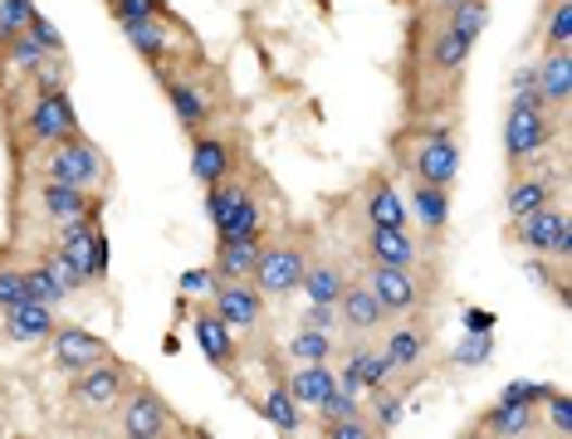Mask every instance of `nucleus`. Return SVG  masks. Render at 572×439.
Wrapping results in <instances>:
<instances>
[{
	"label": "nucleus",
	"mask_w": 572,
	"mask_h": 439,
	"mask_svg": "<svg viewBox=\"0 0 572 439\" xmlns=\"http://www.w3.org/2000/svg\"><path fill=\"white\" fill-rule=\"evenodd\" d=\"M206 215H211L220 240H259V230H265L259 201L245 191V185H230V181L206 185Z\"/></svg>",
	"instance_id": "obj_1"
},
{
	"label": "nucleus",
	"mask_w": 572,
	"mask_h": 439,
	"mask_svg": "<svg viewBox=\"0 0 572 439\" xmlns=\"http://www.w3.org/2000/svg\"><path fill=\"white\" fill-rule=\"evenodd\" d=\"M552 142V122H548V103H509L504 117V152L513 166L543 156V146Z\"/></svg>",
	"instance_id": "obj_2"
},
{
	"label": "nucleus",
	"mask_w": 572,
	"mask_h": 439,
	"mask_svg": "<svg viewBox=\"0 0 572 439\" xmlns=\"http://www.w3.org/2000/svg\"><path fill=\"white\" fill-rule=\"evenodd\" d=\"M60 249L79 263L84 279H103L109 273V240L99 230V215H74V220H60Z\"/></svg>",
	"instance_id": "obj_3"
},
{
	"label": "nucleus",
	"mask_w": 572,
	"mask_h": 439,
	"mask_svg": "<svg viewBox=\"0 0 572 439\" xmlns=\"http://www.w3.org/2000/svg\"><path fill=\"white\" fill-rule=\"evenodd\" d=\"M50 181H64V185H84V191H93V185L103 181V156L93 142H84L79 132L64 137V142H54L50 152Z\"/></svg>",
	"instance_id": "obj_4"
},
{
	"label": "nucleus",
	"mask_w": 572,
	"mask_h": 439,
	"mask_svg": "<svg viewBox=\"0 0 572 439\" xmlns=\"http://www.w3.org/2000/svg\"><path fill=\"white\" fill-rule=\"evenodd\" d=\"M298 279H304V254L294 244H265L255 259V273H250V283L265 298H289L298 288Z\"/></svg>",
	"instance_id": "obj_5"
},
{
	"label": "nucleus",
	"mask_w": 572,
	"mask_h": 439,
	"mask_svg": "<svg viewBox=\"0 0 572 439\" xmlns=\"http://www.w3.org/2000/svg\"><path fill=\"white\" fill-rule=\"evenodd\" d=\"M411 176L425 185H445V191H450L455 176H460V146H455L450 127H431V132H425V142L416 146V156H411Z\"/></svg>",
	"instance_id": "obj_6"
},
{
	"label": "nucleus",
	"mask_w": 572,
	"mask_h": 439,
	"mask_svg": "<svg viewBox=\"0 0 572 439\" xmlns=\"http://www.w3.org/2000/svg\"><path fill=\"white\" fill-rule=\"evenodd\" d=\"M211 312H216L230 332H250L259 322V312H265V293L250 279H220L216 288H211Z\"/></svg>",
	"instance_id": "obj_7"
},
{
	"label": "nucleus",
	"mask_w": 572,
	"mask_h": 439,
	"mask_svg": "<svg viewBox=\"0 0 572 439\" xmlns=\"http://www.w3.org/2000/svg\"><path fill=\"white\" fill-rule=\"evenodd\" d=\"M128 396V371L113 357L93 361L89 371H79V386H74V400H79L89 415H103V410H118V400Z\"/></svg>",
	"instance_id": "obj_8"
},
{
	"label": "nucleus",
	"mask_w": 572,
	"mask_h": 439,
	"mask_svg": "<svg viewBox=\"0 0 572 439\" xmlns=\"http://www.w3.org/2000/svg\"><path fill=\"white\" fill-rule=\"evenodd\" d=\"M74 132H79V117H74L69 88H40V98H35V107H30V137L54 146Z\"/></svg>",
	"instance_id": "obj_9"
},
{
	"label": "nucleus",
	"mask_w": 572,
	"mask_h": 439,
	"mask_svg": "<svg viewBox=\"0 0 572 439\" xmlns=\"http://www.w3.org/2000/svg\"><path fill=\"white\" fill-rule=\"evenodd\" d=\"M118 410H123V435L128 439H157V435H167L171 429V410L162 405V396L157 390H128V396L118 400Z\"/></svg>",
	"instance_id": "obj_10"
},
{
	"label": "nucleus",
	"mask_w": 572,
	"mask_h": 439,
	"mask_svg": "<svg viewBox=\"0 0 572 439\" xmlns=\"http://www.w3.org/2000/svg\"><path fill=\"white\" fill-rule=\"evenodd\" d=\"M50 347H54V361H60L69 376H79L93 361L109 357V341L103 337H93V332H84V327H60V322H54V332H50Z\"/></svg>",
	"instance_id": "obj_11"
},
{
	"label": "nucleus",
	"mask_w": 572,
	"mask_h": 439,
	"mask_svg": "<svg viewBox=\"0 0 572 439\" xmlns=\"http://www.w3.org/2000/svg\"><path fill=\"white\" fill-rule=\"evenodd\" d=\"M367 288H372V298L382 302L386 312H406V308H416V298H421V283L411 279V269H392V263H372Z\"/></svg>",
	"instance_id": "obj_12"
},
{
	"label": "nucleus",
	"mask_w": 572,
	"mask_h": 439,
	"mask_svg": "<svg viewBox=\"0 0 572 439\" xmlns=\"http://www.w3.org/2000/svg\"><path fill=\"white\" fill-rule=\"evenodd\" d=\"M230 171H236V152H230L226 137L196 132V142H191V176L201 185H220V181H230Z\"/></svg>",
	"instance_id": "obj_13"
},
{
	"label": "nucleus",
	"mask_w": 572,
	"mask_h": 439,
	"mask_svg": "<svg viewBox=\"0 0 572 439\" xmlns=\"http://www.w3.org/2000/svg\"><path fill=\"white\" fill-rule=\"evenodd\" d=\"M562 224H568V215L548 201V205H538V210H529V215H519V220H513V240H519L523 249H533V254H548Z\"/></svg>",
	"instance_id": "obj_14"
},
{
	"label": "nucleus",
	"mask_w": 572,
	"mask_h": 439,
	"mask_svg": "<svg viewBox=\"0 0 572 439\" xmlns=\"http://www.w3.org/2000/svg\"><path fill=\"white\" fill-rule=\"evenodd\" d=\"M284 386H289V396L298 400V410H304V405L318 410L328 400V390L338 386V376H333V366H328V361H298V366L284 376Z\"/></svg>",
	"instance_id": "obj_15"
},
{
	"label": "nucleus",
	"mask_w": 572,
	"mask_h": 439,
	"mask_svg": "<svg viewBox=\"0 0 572 439\" xmlns=\"http://www.w3.org/2000/svg\"><path fill=\"white\" fill-rule=\"evenodd\" d=\"M338 322L353 332H377L386 322V308L372 298V288L367 283H347L343 298H338Z\"/></svg>",
	"instance_id": "obj_16"
},
{
	"label": "nucleus",
	"mask_w": 572,
	"mask_h": 439,
	"mask_svg": "<svg viewBox=\"0 0 572 439\" xmlns=\"http://www.w3.org/2000/svg\"><path fill=\"white\" fill-rule=\"evenodd\" d=\"M50 332H54V308H45V302H35V298H25V302H15V308H5V337L11 341H50Z\"/></svg>",
	"instance_id": "obj_17"
},
{
	"label": "nucleus",
	"mask_w": 572,
	"mask_h": 439,
	"mask_svg": "<svg viewBox=\"0 0 572 439\" xmlns=\"http://www.w3.org/2000/svg\"><path fill=\"white\" fill-rule=\"evenodd\" d=\"M538 93H543V103H552V107H562L572 98V54L568 49H548V54L538 59Z\"/></svg>",
	"instance_id": "obj_18"
},
{
	"label": "nucleus",
	"mask_w": 572,
	"mask_h": 439,
	"mask_svg": "<svg viewBox=\"0 0 572 439\" xmlns=\"http://www.w3.org/2000/svg\"><path fill=\"white\" fill-rule=\"evenodd\" d=\"M167 98H171V113L187 132H201L211 122V103H206V88L187 83V78H167Z\"/></svg>",
	"instance_id": "obj_19"
},
{
	"label": "nucleus",
	"mask_w": 572,
	"mask_h": 439,
	"mask_svg": "<svg viewBox=\"0 0 572 439\" xmlns=\"http://www.w3.org/2000/svg\"><path fill=\"white\" fill-rule=\"evenodd\" d=\"M191 327H196V341H201L211 366H236V332H230L216 312H196Z\"/></svg>",
	"instance_id": "obj_20"
},
{
	"label": "nucleus",
	"mask_w": 572,
	"mask_h": 439,
	"mask_svg": "<svg viewBox=\"0 0 572 439\" xmlns=\"http://www.w3.org/2000/svg\"><path fill=\"white\" fill-rule=\"evenodd\" d=\"M367 254H372V263H392V269H411L416 263V244L406 230H386V224H372V234H367Z\"/></svg>",
	"instance_id": "obj_21"
},
{
	"label": "nucleus",
	"mask_w": 572,
	"mask_h": 439,
	"mask_svg": "<svg viewBox=\"0 0 572 439\" xmlns=\"http://www.w3.org/2000/svg\"><path fill=\"white\" fill-rule=\"evenodd\" d=\"M40 205L50 220H74V215H99L89 201V191L84 185H64V181H45L40 191Z\"/></svg>",
	"instance_id": "obj_22"
},
{
	"label": "nucleus",
	"mask_w": 572,
	"mask_h": 439,
	"mask_svg": "<svg viewBox=\"0 0 572 439\" xmlns=\"http://www.w3.org/2000/svg\"><path fill=\"white\" fill-rule=\"evenodd\" d=\"M406 210L421 220V230H445V224H450V191H445V185L416 181L411 185V205H406Z\"/></svg>",
	"instance_id": "obj_23"
},
{
	"label": "nucleus",
	"mask_w": 572,
	"mask_h": 439,
	"mask_svg": "<svg viewBox=\"0 0 572 439\" xmlns=\"http://www.w3.org/2000/svg\"><path fill=\"white\" fill-rule=\"evenodd\" d=\"M123 35H128V44L138 49L148 64H162V59H171L167 20H132V25H123Z\"/></svg>",
	"instance_id": "obj_24"
},
{
	"label": "nucleus",
	"mask_w": 572,
	"mask_h": 439,
	"mask_svg": "<svg viewBox=\"0 0 572 439\" xmlns=\"http://www.w3.org/2000/svg\"><path fill=\"white\" fill-rule=\"evenodd\" d=\"M298 288H304L308 302H338V298H343V288H347V279H343L338 263H304Z\"/></svg>",
	"instance_id": "obj_25"
},
{
	"label": "nucleus",
	"mask_w": 572,
	"mask_h": 439,
	"mask_svg": "<svg viewBox=\"0 0 572 439\" xmlns=\"http://www.w3.org/2000/svg\"><path fill=\"white\" fill-rule=\"evenodd\" d=\"M259 249H265L259 240H220V249H216V273H220V279H250V273H255Z\"/></svg>",
	"instance_id": "obj_26"
},
{
	"label": "nucleus",
	"mask_w": 572,
	"mask_h": 439,
	"mask_svg": "<svg viewBox=\"0 0 572 439\" xmlns=\"http://www.w3.org/2000/svg\"><path fill=\"white\" fill-rule=\"evenodd\" d=\"M484 435H529L533 429V405H519V400H504L490 410V415L480 419Z\"/></svg>",
	"instance_id": "obj_27"
},
{
	"label": "nucleus",
	"mask_w": 572,
	"mask_h": 439,
	"mask_svg": "<svg viewBox=\"0 0 572 439\" xmlns=\"http://www.w3.org/2000/svg\"><path fill=\"white\" fill-rule=\"evenodd\" d=\"M470 49H474L470 39L455 35L450 25H441V35L431 39V68H435V74H460L465 59H470Z\"/></svg>",
	"instance_id": "obj_28"
},
{
	"label": "nucleus",
	"mask_w": 572,
	"mask_h": 439,
	"mask_svg": "<svg viewBox=\"0 0 572 439\" xmlns=\"http://www.w3.org/2000/svg\"><path fill=\"white\" fill-rule=\"evenodd\" d=\"M552 201V181L548 176H523V181L509 185V201H504V210H509V220H519V215L538 210V205Z\"/></svg>",
	"instance_id": "obj_29"
},
{
	"label": "nucleus",
	"mask_w": 572,
	"mask_h": 439,
	"mask_svg": "<svg viewBox=\"0 0 572 439\" xmlns=\"http://www.w3.org/2000/svg\"><path fill=\"white\" fill-rule=\"evenodd\" d=\"M259 415H265L275 429H284V435H294V429L304 425V415H298V400L289 396V386H284V380L265 390V400H259Z\"/></svg>",
	"instance_id": "obj_30"
},
{
	"label": "nucleus",
	"mask_w": 572,
	"mask_h": 439,
	"mask_svg": "<svg viewBox=\"0 0 572 439\" xmlns=\"http://www.w3.org/2000/svg\"><path fill=\"white\" fill-rule=\"evenodd\" d=\"M367 220L386 224V230H406V201L392 185H372V195H367Z\"/></svg>",
	"instance_id": "obj_31"
},
{
	"label": "nucleus",
	"mask_w": 572,
	"mask_h": 439,
	"mask_svg": "<svg viewBox=\"0 0 572 439\" xmlns=\"http://www.w3.org/2000/svg\"><path fill=\"white\" fill-rule=\"evenodd\" d=\"M386 357H392V366H396V371L421 366V357H425V337H421V327H392V337H386Z\"/></svg>",
	"instance_id": "obj_32"
},
{
	"label": "nucleus",
	"mask_w": 572,
	"mask_h": 439,
	"mask_svg": "<svg viewBox=\"0 0 572 439\" xmlns=\"http://www.w3.org/2000/svg\"><path fill=\"white\" fill-rule=\"evenodd\" d=\"M445 25H450L455 35H465L470 44H480L484 25H490V5H484V0H460V5L445 10Z\"/></svg>",
	"instance_id": "obj_33"
},
{
	"label": "nucleus",
	"mask_w": 572,
	"mask_h": 439,
	"mask_svg": "<svg viewBox=\"0 0 572 439\" xmlns=\"http://www.w3.org/2000/svg\"><path fill=\"white\" fill-rule=\"evenodd\" d=\"M353 371H357V380H363V390L392 386V376H396V366H392V357H386V347L382 351H353Z\"/></svg>",
	"instance_id": "obj_34"
},
{
	"label": "nucleus",
	"mask_w": 572,
	"mask_h": 439,
	"mask_svg": "<svg viewBox=\"0 0 572 439\" xmlns=\"http://www.w3.org/2000/svg\"><path fill=\"white\" fill-rule=\"evenodd\" d=\"M289 357H294V361H328V357H333V332L298 327L294 337H289Z\"/></svg>",
	"instance_id": "obj_35"
},
{
	"label": "nucleus",
	"mask_w": 572,
	"mask_h": 439,
	"mask_svg": "<svg viewBox=\"0 0 572 439\" xmlns=\"http://www.w3.org/2000/svg\"><path fill=\"white\" fill-rule=\"evenodd\" d=\"M35 15H40L35 0H0V44H11L15 35H25Z\"/></svg>",
	"instance_id": "obj_36"
},
{
	"label": "nucleus",
	"mask_w": 572,
	"mask_h": 439,
	"mask_svg": "<svg viewBox=\"0 0 572 439\" xmlns=\"http://www.w3.org/2000/svg\"><path fill=\"white\" fill-rule=\"evenodd\" d=\"M21 273H25V298L45 302V308H60V302H64L60 283L50 279V269H45V263H35V269H21Z\"/></svg>",
	"instance_id": "obj_37"
},
{
	"label": "nucleus",
	"mask_w": 572,
	"mask_h": 439,
	"mask_svg": "<svg viewBox=\"0 0 572 439\" xmlns=\"http://www.w3.org/2000/svg\"><path fill=\"white\" fill-rule=\"evenodd\" d=\"M45 269H50V279L60 283V293H64V298H69V293H79L84 283H89V279H84V273H79V263H74V259H69V254H64V249L45 254Z\"/></svg>",
	"instance_id": "obj_38"
},
{
	"label": "nucleus",
	"mask_w": 572,
	"mask_h": 439,
	"mask_svg": "<svg viewBox=\"0 0 572 439\" xmlns=\"http://www.w3.org/2000/svg\"><path fill=\"white\" fill-rule=\"evenodd\" d=\"M5 54H11V64L21 68V74H35V68H40L45 59H50V54L40 49V39L30 35V29H25V35H15L11 44H5Z\"/></svg>",
	"instance_id": "obj_39"
},
{
	"label": "nucleus",
	"mask_w": 572,
	"mask_h": 439,
	"mask_svg": "<svg viewBox=\"0 0 572 439\" xmlns=\"http://www.w3.org/2000/svg\"><path fill=\"white\" fill-rule=\"evenodd\" d=\"M402 425V396L396 390H386V386H377L372 390V429H396Z\"/></svg>",
	"instance_id": "obj_40"
},
{
	"label": "nucleus",
	"mask_w": 572,
	"mask_h": 439,
	"mask_svg": "<svg viewBox=\"0 0 572 439\" xmlns=\"http://www.w3.org/2000/svg\"><path fill=\"white\" fill-rule=\"evenodd\" d=\"M490 357H494V332H470L455 347V366H484Z\"/></svg>",
	"instance_id": "obj_41"
},
{
	"label": "nucleus",
	"mask_w": 572,
	"mask_h": 439,
	"mask_svg": "<svg viewBox=\"0 0 572 439\" xmlns=\"http://www.w3.org/2000/svg\"><path fill=\"white\" fill-rule=\"evenodd\" d=\"M113 5V20L118 25H132V20H167L162 0H109Z\"/></svg>",
	"instance_id": "obj_42"
},
{
	"label": "nucleus",
	"mask_w": 572,
	"mask_h": 439,
	"mask_svg": "<svg viewBox=\"0 0 572 439\" xmlns=\"http://www.w3.org/2000/svg\"><path fill=\"white\" fill-rule=\"evenodd\" d=\"M568 39H572V5H568V0H552V10H548V44L568 49Z\"/></svg>",
	"instance_id": "obj_43"
},
{
	"label": "nucleus",
	"mask_w": 572,
	"mask_h": 439,
	"mask_svg": "<svg viewBox=\"0 0 572 439\" xmlns=\"http://www.w3.org/2000/svg\"><path fill=\"white\" fill-rule=\"evenodd\" d=\"M548 419H552V429H558L562 439H572V400L562 396V390H548Z\"/></svg>",
	"instance_id": "obj_44"
},
{
	"label": "nucleus",
	"mask_w": 572,
	"mask_h": 439,
	"mask_svg": "<svg viewBox=\"0 0 572 439\" xmlns=\"http://www.w3.org/2000/svg\"><path fill=\"white\" fill-rule=\"evenodd\" d=\"M548 390H552V386H543V380H509V386H504V400H519V405H533V410H538Z\"/></svg>",
	"instance_id": "obj_45"
},
{
	"label": "nucleus",
	"mask_w": 572,
	"mask_h": 439,
	"mask_svg": "<svg viewBox=\"0 0 572 439\" xmlns=\"http://www.w3.org/2000/svg\"><path fill=\"white\" fill-rule=\"evenodd\" d=\"M323 435L328 439H367V435H372V425L357 419V415H338V419H328V425H323Z\"/></svg>",
	"instance_id": "obj_46"
},
{
	"label": "nucleus",
	"mask_w": 572,
	"mask_h": 439,
	"mask_svg": "<svg viewBox=\"0 0 572 439\" xmlns=\"http://www.w3.org/2000/svg\"><path fill=\"white\" fill-rule=\"evenodd\" d=\"M318 410H323V419H338V415H357L363 405H357V396H353V390L333 386V390H328V400H323Z\"/></svg>",
	"instance_id": "obj_47"
},
{
	"label": "nucleus",
	"mask_w": 572,
	"mask_h": 439,
	"mask_svg": "<svg viewBox=\"0 0 572 439\" xmlns=\"http://www.w3.org/2000/svg\"><path fill=\"white\" fill-rule=\"evenodd\" d=\"M25 302V273L21 269H0V308Z\"/></svg>",
	"instance_id": "obj_48"
},
{
	"label": "nucleus",
	"mask_w": 572,
	"mask_h": 439,
	"mask_svg": "<svg viewBox=\"0 0 572 439\" xmlns=\"http://www.w3.org/2000/svg\"><path fill=\"white\" fill-rule=\"evenodd\" d=\"M216 283H220L216 269H187L181 273V293H187V298H201V293H211Z\"/></svg>",
	"instance_id": "obj_49"
},
{
	"label": "nucleus",
	"mask_w": 572,
	"mask_h": 439,
	"mask_svg": "<svg viewBox=\"0 0 572 439\" xmlns=\"http://www.w3.org/2000/svg\"><path fill=\"white\" fill-rule=\"evenodd\" d=\"M304 327L333 332L338 327V302H308V308H304Z\"/></svg>",
	"instance_id": "obj_50"
},
{
	"label": "nucleus",
	"mask_w": 572,
	"mask_h": 439,
	"mask_svg": "<svg viewBox=\"0 0 572 439\" xmlns=\"http://www.w3.org/2000/svg\"><path fill=\"white\" fill-rule=\"evenodd\" d=\"M30 35L40 39V49H45V54H60V59H64V39H60V29H54L45 15H35V20H30Z\"/></svg>",
	"instance_id": "obj_51"
},
{
	"label": "nucleus",
	"mask_w": 572,
	"mask_h": 439,
	"mask_svg": "<svg viewBox=\"0 0 572 439\" xmlns=\"http://www.w3.org/2000/svg\"><path fill=\"white\" fill-rule=\"evenodd\" d=\"M465 332H494V318L484 308H470L465 312Z\"/></svg>",
	"instance_id": "obj_52"
},
{
	"label": "nucleus",
	"mask_w": 572,
	"mask_h": 439,
	"mask_svg": "<svg viewBox=\"0 0 572 439\" xmlns=\"http://www.w3.org/2000/svg\"><path fill=\"white\" fill-rule=\"evenodd\" d=\"M552 259H572V224H562V230H558V240H552Z\"/></svg>",
	"instance_id": "obj_53"
},
{
	"label": "nucleus",
	"mask_w": 572,
	"mask_h": 439,
	"mask_svg": "<svg viewBox=\"0 0 572 439\" xmlns=\"http://www.w3.org/2000/svg\"><path fill=\"white\" fill-rule=\"evenodd\" d=\"M338 386H343V390H353V396H363V380H357L353 361H347V366H343V376H338Z\"/></svg>",
	"instance_id": "obj_54"
},
{
	"label": "nucleus",
	"mask_w": 572,
	"mask_h": 439,
	"mask_svg": "<svg viewBox=\"0 0 572 439\" xmlns=\"http://www.w3.org/2000/svg\"><path fill=\"white\" fill-rule=\"evenodd\" d=\"M435 5H441V10H450V5H460V0H435Z\"/></svg>",
	"instance_id": "obj_55"
}]
</instances>
